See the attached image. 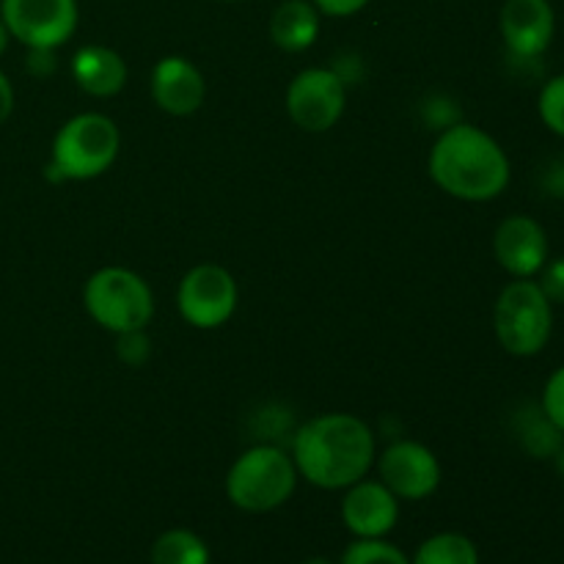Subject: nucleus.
<instances>
[{"label": "nucleus", "mask_w": 564, "mask_h": 564, "mask_svg": "<svg viewBox=\"0 0 564 564\" xmlns=\"http://www.w3.org/2000/svg\"><path fill=\"white\" fill-rule=\"evenodd\" d=\"M292 463L314 488H350L372 468L375 433L352 413H325L308 419L292 438Z\"/></svg>", "instance_id": "f257e3e1"}, {"label": "nucleus", "mask_w": 564, "mask_h": 564, "mask_svg": "<svg viewBox=\"0 0 564 564\" xmlns=\"http://www.w3.org/2000/svg\"><path fill=\"white\" fill-rule=\"evenodd\" d=\"M430 176L452 198L494 202L510 185V158L494 135L468 121L446 127L430 149Z\"/></svg>", "instance_id": "f03ea898"}, {"label": "nucleus", "mask_w": 564, "mask_h": 564, "mask_svg": "<svg viewBox=\"0 0 564 564\" xmlns=\"http://www.w3.org/2000/svg\"><path fill=\"white\" fill-rule=\"evenodd\" d=\"M121 135L105 113L72 116L53 138L47 176L53 182H86L102 176L119 154Z\"/></svg>", "instance_id": "7ed1b4c3"}, {"label": "nucleus", "mask_w": 564, "mask_h": 564, "mask_svg": "<svg viewBox=\"0 0 564 564\" xmlns=\"http://www.w3.org/2000/svg\"><path fill=\"white\" fill-rule=\"evenodd\" d=\"M297 485L292 455L275 444H257L242 452L226 474V496L237 510L270 512L290 501Z\"/></svg>", "instance_id": "20e7f679"}, {"label": "nucleus", "mask_w": 564, "mask_h": 564, "mask_svg": "<svg viewBox=\"0 0 564 564\" xmlns=\"http://www.w3.org/2000/svg\"><path fill=\"white\" fill-rule=\"evenodd\" d=\"M83 306L110 334L143 330L154 317V295L147 281L127 268H102L83 286Z\"/></svg>", "instance_id": "39448f33"}, {"label": "nucleus", "mask_w": 564, "mask_h": 564, "mask_svg": "<svg viewBox=\"0 0 564 564\" xmlns=\"http://www.w3.org/2000/svg\"><path fill=\"white\" fill-rule=\"evenodd\" d=\"M494 330L510 356L529 358L543 352L554 330V303L538 281L518 279L501 290L494 308Z\"/></svg>", "instance_id": "423d86ee"}, {"label": "nucleus", "mask_w": 564, "mask_h": 564, "mask_svg": "<svg viewBox=\"0 0 564 564\" xmlns=\"http://www.w3.org/2000/svg\"><path fill=\"white\" fill-rule=\"evenodd\" d=\"M240 303L235 275L218 264H196L180 281L176 306L182 319L198 330H215L229 323Z\"/></svg>", "instance_id": "0eeeda50"}, {"label": "nucleus", "mask_w": 564, "mask_h": 564, "mask_svg": "<svg viewBox=\"0 0 564 564\" xmlns=\"http://www.w3.org/2000/svg\"><path fill=\"white\" fill-rule=\"evenodd\" d=\"M0 20L28 50H55L77 31V0H0Z\"/></svg>", "instance_id": "6e6552de"}, {"label": "nucleus", "mask_w": 564, "mask_h": 564, "mask_svg": "<svg viewBox=\"0 0 564 564\" xmlns=\"http://www.w3.org/2000/svg\"><path fill=\"white\" fill-rule=\"evenodd\" d=\"M347 108V86L334 69L314 66L292 77L286 88V113L303 132H325Z\"/></svg>", "instance_id": "1a4fd4ad"}, {"label": "nucleus", "mask_w": 564, "mask_h": 564, "mask_svg": "<svg viewBox=\"0 0 564 564\" xmlns=\"http://www.w3.org/2000/svg\"><path fill=\"white\" fill-rule=\"evenodd\" d=\"M380 482L405 501H422L441 485V463L433 449L419 441H394L378 460Z\"/></svg>", "instance_id": "9d476101"}, {"label": "nucleus", "mask_w": 564, "mask_h": 564, "mask_svg": "<svg viewBox=\"0 0 564 564\" xmlns=\"http://www.w3.org/2000/svg\"><path fill=\"white\" fill-rule=\"evenodd\" d=\"M499 25L512 58L538 61L551 47L556 17L549 0H507Z\"/></svg>", "instance_id": "9b49d317"}, {"label": "nucleus", "mask_w": 564, "mask_h": 564, "mask_svg": "<svg viewBox=\"0 0 564 564\" xmlns=\"http://www.w3.org/2000/svg\"><path fill=\"white\" fill-rule=\"evenodd\" d=\"M494 253L512 279H534L549 262V235L529 215H510L496 229Z\"/></svg>", "instance_id": "f8f14e48"}, {"label": "nucleus", "mask_w": 564, "mask_h": 564, "mask_svg": "<svg viewBox=\"0 0 564 564\" xmlns=\"http://www.w3.org/2000/svg\"><path fill=\"white\" fill-rule=\"evenodd\" d=\"M152 99L160 110L171 116H193L204 105L207 97V83L198 66L182 55H165L154 64Z\"/></svg>", "instance_id": "ddd939ff"}, {"label": "nucleus", "mask_w": 564, "mask_h": 564, "mask_svg": "<svg viewBox=\"0 0 564 564\" xmlns=\"http://www.w3.org/2000/svg\"><path fill=\"white\" fill-rule=\"evenodd\" d=\"M400 501L383 482H361L347 488L341 501V521L358 540H378L397 527Z\"/></svg>", "instance_id": "4468645a"}, {"label": "nucleus", "mask_w": 564, "mask_h": 564, "mask_svg": "<svg viewBox=\"0 0 564 564\" xmlns=\"http://www.w3.org/2000/svg\"><path fill=\"white\" fill-rule=\"evenodd\" d=\"M127 61L105 44H86L72 58V77L88 97H116L127 86Z\"/></svg>", "instance_id": "2eb2a0df"}, {"label": "nucleus", "mask_w": 564, "mask_h": 564, "mask_svg": "<svg viewBox=\"0 0 564 564\" xmlns=\"http://www.w3.org/2000/svg\"><path fill=\"white\" fill-rule=\"evenodd\" d=\"M319 36V11L306 0H284L270 17V39L284 53H303Z\"/></svg>", "instance_id": "dca6fc26"}, {"label": "nucleus", "mask_w": 564, "mask_h": 564, "mask_svg": "<svg viewBox=\"0 0 564 564\" xmlns=\"http://www.w3.org/2000/svg\"><path fill=\"white\" fill-rule=\"evenodd\" d=\"M518 435L529 455L554 457L562 449L564 433L543 413V408H527L523 416H518Z\"/></svg>", "instance_id": "f3484780"}, {"label": "nucleus", "mask_w": 564, "mask_h": 564, "mask_svg": "<svg viewBox=\"0 0 564 564\" xmlns=\"http://www.w3.org/2000/svg\"><path fill=\"white\" fill-rule=\"evenodd\" d=\"M152 564H209V551L187 529H171L154 540Z\"/></svg>", "instance_id": "a211bd4d"}, {"label": "nucleus", "mask_w": 564, "mask_h": 564, "mask_svg": "<svg viewBox=\"0 0 564 564\" xmlns=\"http://www.w3.org/2000/svg\"><path fill=\"white\" fill-rule=\"evenodd\" d=\"M413 564H479L477 545L455 532L435 534L424 540Z\"/></svg>", "instance_id": "6ab92c4d"}, {"label": "nucleus", "mask_w": 564, "mask_h": 564, "mask_svg": "<svg viewBox=\"0 0 564 564\" xmlns=\"http://www.w3.org/2000/svg\"><path fill=\"white\" fill-rule=\"evenodd\" d=\"M341 564H411L397 545L383 540H358L341 556Z\"/></svg>", "instance_id": "aec40b11"}, {"label": "nucleus", "mask_w": 564, "mask_h": 564, "mask_svg": "<svg viewBox=\"0 0 564 564\" xmlns=\"http://www.w3.org/2000/svg\"><path fill=\"white\" fill-rule=\"evenodd\" d=\"M538 110L543 124L549 127L554 135L564 138V75L551 77L543 86L538 99Z\"/></svg>", "instance_id": "412c9836"}, {"label": "nucleus", "mask_w": 564, "mask_h": 564, "mask_svg": "<svg viewBox=\"0 0 564 564\" xmlns=\"http://www.w3.org/2000/svg\"><path fill=\"white\" fill-rule=\"evenodd\" d=\"M116 352H119V361L127 364V367H141V364H147V358L152 356V339L147 336V328L119 334Z\"/></svg>", "instance_id": "4be33fe9"}, {"label": "nucleus", "mask_w": 564, "mask_h": 564, "mask_svg": "<svg viewBox=\"0 0 564 564\" xmlns=\"http://www.w3.org/2000/svg\"><path fill=\"white\" fill-rule=\"evenodd\" d=\"M545 416L556 424V427L564 433V367L556 369L554 375L549 378L543 389V402H540Z\"/></svg>", "instance_id": "5701e85b"}, {"label": "nucleus", "mask_w": 564, "mask_h": 564, "mask_svg": "<svg viewBox=\"0 0 564 564\" xmlns=\"http://www.w3.org/2000/svg\"><path fill=\"white\" fill-rule=\"evenodd\" d=\"M424 121H427L433 130L444 132L446 127L457 124L460 119V108H457L455 99L449 97H435L433 105H424Z\"/></svg>", "instance_id": "b1692460"}, {"label": "nucleus", "mask_w": 564, "mask_h": 564, "mask_svg": "<svg viewBox=\"0 0 564 564\" xmlns=\"http://www.w3.org/2000/svg\"><path fill=\"white\" fill-rule=\"evenodd\" d=\"M540 273H543V279L538 284L545 292V297L551 303H564V257L554 259V262H545Z\"/></svg>", "instance_id": "393cba45"}, {"label": "nucleus", "mask_w": 564, "mask_h": 564, "mask_svg": "<svg viewBox=\"0 0 564 564\" xmlns=\"http://www.w3.org/2000/svg\"><path fill=\"white\" fill-rule=\"evenodd\" d=\"M317 11H323L325 17H352L369 6V0H314Z\"/></svg>", "instance_id": "a878e982"}, {"label": "nucleus", "mask_w": 564, "mask_h": 564, "mask_svg": "<svg viewBox=\"0 0 564 564\" xmlns=\"http://www.w3.org/2000/svg\"><path fill=\"white\" fill-rule=\"evenodd\" d=\"M543 191L554 198H564V160L556 158L543 174Z\"/></svg>", "instance_id": "bb28decb"}, {"label": "nucleus", "mask_w": 564, "mask_h": 564, "mask_svg": "<svg viewBox=\"0 0 564 564\" xmlns=\"http://www.w3.org/2000/svg\"><path fill=\"white\" fill-rule=\"evenodd\" d=\"M53 53L55 50H31V53H28V69H31V75H50V72L55 69Z\"/></svg>", "instance_id": "cd10ccee"}, {"label": "nucleus", "mask_w": 564, "mask_h": 564, "mask_svg": "<svg viewBox=\"0 0 564 564\" xmlns=\"http://www.w3.org/2000/svg\"><path fill=\"white\" fill-rule=\"evenodd\" d=\"M11 110H14V88H11L9 77L0 72V127L9 121Z\"/></svg>", "instance_id": "c85d7f7f"}, {"label": "nucleus", "mask_w": 564, "mask_h": 564, "mask_svg": "<svg viewBox=\"0 0 564 564\" xmlns=\"http://www.w3.org/2000/svg\"><path fill=\"white\" fill-rule=\"evenodd\" d=\"M9 39H11L9 28H6V22L0 20V55H3V53H6V47H9Z\"/></svg>", "instance_id": "c756f323"}, {"label": "nucleus", "mask_w": 564, "mask_h": 564, "mask_svg": "<svg viewBox=\"0 0 564 564\" xmlns=\"http://www.w3.org/2000/svg\"><path fill=\"white\" fill-rule=\"evenodd\" d=\"M556 468H560V474H562V477H564V444H562V449L560 452H556Z\"/></svg>", "instance_id": "7c9ffc66"}, {"label": "nucleus", "mask_w": 564, "mask_h": 564, "mask_svg": "<svg viewBox=\"0 0 564 564\" xmlns=\"http://www.w3.org/2000/svg\"><path fill=\"white\" fill-rule=\"evenodd\" d=\"M303 564H334V562L323 560V556H314V560H308V562H303Z\"/></svg>", "instance_id": "2f4dec72"}, {"label": "nucleus", "mask_w": 564, "mask_h": 564, "mask_svg": "<svg viewBox=\"0 0 564 564\" xmlns=\"http://www.w3.org/2000/svg\"><path fill=\"white\" fill-rule=\"evenodd\" d=\"M226 3H237V0H226Z\"/></svg>", "instance_id": "473e14b6"}]
</instances>
